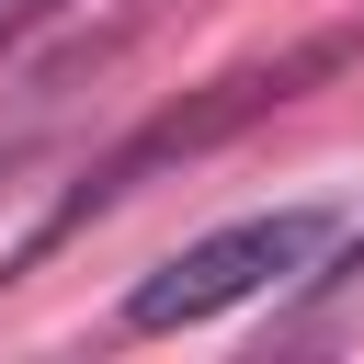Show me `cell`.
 <instances>
[{
    "instance_id": "obj_3",
    "label": "cell",
    "mask_w": 364,
    "mask_h": 364,
    "mask_svg": "<svg viewBox=\"0 0 364 364\" xmlns=\"http://www.w3.org/2000/svg\"><path fill=\"white\" fill-rule=\"evenodd\" d=\"M46 11H57V0H0V46H11L23 23H46Z\"/></svg>"
},
{
    "instance_id": "obj_1",
    "label": "cell",
    "mask_w": 364,
    "mask_h": 364,
    "mask_svg": "<svg viewBox=\"0 0 364 364\" xmlns=\"http://www.w3.org/2000/svg\"><path fill=\"white\" fill-rule=\"evenodd\" d=\"M330 239H341V216H330V205L228 216V228H205L193 250H171V262L125 296V330H193V318H228V307H250L262 284L318 273V250H330Z\"/></svg>"
},
{
    "instance_id": "obj_2",
    "label": "cell",
    "mask_w": 364,
    "mask_h": 364,
    "mask_svg": "<svg viewBox=\"0 0 364 364\" xmlns=\"http://www.w3.org/2000/svg\"><path fill=\"white\" fill-rule=\"evenodd\" d=\"M318 68H341V34H330V46H296V57H273V68H239V80H216L205 102H171L159 125H136V136H125V148H114V159H102L68 205H57V228L102 216L114 193H136V182H148V171H171V159H205L216 136H239L262 102H284V91H296V80H318ZM57 228H46V239H57Z\"/></svg>"
}]
</instances>
